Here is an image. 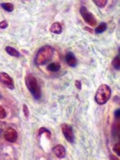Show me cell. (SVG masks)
Masks as SVG:
<instances>
[{
  "instance_id": "obj_1",
  "label": "cell",
  "mask_w": 120,
  "mask_h": 160,
  "mask_svg": "<svg viewBox=\"0 0 120 160\" xmlns=\"http://www.w3.org/2000/svg\"><path fill=\"white\" fill-rule=\"evenodd\" d=\"M55 50L51 46H44L37 52L35 58V62L38 66H43L52 58Z\"/></svg>"
},
{
  "instance_id": "obj_2",
  "label": "cell",
  "mask_w": 120,
  "mask_h": 160,
  "mask_svg": "<svg viewBox=\"0 0 120 160\" xmlns=\"http://www.w3.org/2000/svg\"><path fill=\"white\" fill-rule=\"evenodd\" d=\"M25 83L34 98L36 100H39L42 96V91H41V88L38 83L36 77L31 74H28L25 78Z\"/></svg>"
},
{
  "instance_id": "obj_3",
  "label": "cell",
  "mask_w": 120,
  "mask_h": 160,
  "mask_svg": "<svg viewBox=\"0 0 120 160\" xmlns=\"http://www.w3.org/2000/svg\"><path fill=\"white\" fill-rule=\"evenodd\" d=\"M111 95V89L107 84H101L97 89L95 99L98 105H103L108 102Z\"/></svg>"
},
{
  "instance_id": "obj_4",
  "label": "cell",
  "mask_w": 120,
  "mask_h": 160,
  "mask_svg": "<svg viewBox=\"0 0 120 160\" xmlns=\"http://www.w3.org/2000/svg\"><path fill=\"white\" fill-rule=\"evenodd\" d=\"M80 15L83 18L85 22L91 27H95L97 25V19L92 13L90 12L85 7L80 8Z\"/></svg>"
},
{
  "instance_id": "obj_5",
  "label": "cell",
  "mask_w": 120,
  "mask_h": 160,
  "mask_svg": "<svg viewBox=\"0 0 120 160\" xmlns=\"http://www.w3.org/2000/svg\"><path fill=\"white\" fill-rule=\"evenodd\" d=\"M61 130H62V135L66 140L71 144L75 143V138L72 127L68 123H62L61 124Z\"/></svg>"
},
{
  "instance_id": "obj_6",
  "label": "cell",
  "mask_w": 120,
  "mask_h": 160,
  "mask_svg": "<svg viewBox=\"0 0 120 160\" xmlns=\"http://www.w3.org/2000/svg\"><path fill=\"white\" fill-rule=\"evenodd\" d=\"M0 83H2L10 90H13L15 88L13 78L6 72H0Z\"/></svg>"
},
{
  "instance_id": "obj_7",
  "label": "cell",
  "mask_w": 120,
  "mask_h": 160,
  "mask_svg": "<svg viewBox=\"0 0 120 160\" xmlns=\"http://www.w3.org/2000/svg\"><path fill=\"white\" fill-rule=\"evenodd\" d=\"M3 137L5 140H7L9 142H16L18 138V133L16 130L12 128H8L3 133Z\"/></svg>"
},
{
  "instance_id": "obj_8",
  "label": "cell",
  "mask_w": 120,
  "mask_h": 160,
  "mask_svg": "<svg viewBox=\"0 0 120 160\" xmlns=\"http://www.w3.org/2000/svg\"><path fill=\"white\" fill-rule=\"evenodd\" d=\"M52 151L55 154V156L58 157V158H64L66 157V149L61 144L55 146L52 148Z\"/></svg>"
},
{
  "instance_id": "obj_9",
  "label": "cell",
  "mask_w": 120,
  "mask_h": 160,
  "mask_svg": "<svg viewBox=\"0 0 120 160\" xmlns=\"http://www.w3.org/2000/svg\"><path fill=\"white\" fill-rule=\"evenodd\" d=\"M66 62L71 68H75L77 66V58L72 52H68L65 56Z\"/></svg>"
},
{
  "instance_id": "obj_10",
  "label": "cell",
  "mask_w": 120,
  "mask_h": 160,
  "mask_svg": "<svg viewBox=\"0 0 120 160\" xmlns=\"http://www.w3.org/2000/svg\"><path fill=\"white\" fill-rule=\"evenodd\" d=\"M50 31L53 34H55V35H59L61 34L62 31V28L61 24L58 22H55L51 26V28H50Z\"/></svg>"
},
{
  "instance_id": "obj_11",
  "label": "cell",
  "mask_w": 120,
  "mask_h": 160,
  "mask_svg": "<svg viewBox=\"0 0 120 160\" xmlns=\"http://www.w3.org/2000/svg\"><path fill=\"white\" fill-rule=\"evenodd\" d=\"M6 52L8 53V55H11V56L15 57V58H18L20 56V54L18 51H17L15 48H12V47H10V46H8L6 47L5 48Z\"/></svg>"
},
{
  "instance_id": "obj_12",
  "label": "cell",
  "mask_w": 120,
  "mask_h": 160,
  "mask_svg": "<svg viewBox=\"0 0 120 160\" xmlns=\"http://www.w3.org/2000/svg\"><path fill=\"white\" fill-rule=\"evenodd\" d=\"M61 68V65L58 62H51L48 66L47 69L51 72H58Z\"/></svg>"
},
{
  "instance_id": "obj_13",
  "label": "cell",
  "mask_w": 120,
  "mask_h": 160,
  "mask_svg": "<svg viewBox=\"0 0 120 160\" xmlns=\"http://www.w3.org/2000/svg\"><path fill=\"white\" fill-rule=\"evenodd\" d=\"M107 29H108V24L106 23V22H101L99 25L96 27V28L95 30V32L97 35H99V34L103 33Z\"/></svg>"
},
{
  "instance_id": "obj_14",
  "label": "cell",
  "mask_w": 120,
  "mask_h": 160,
  "mask_svg": "<svg viewBox=\"0 0 120 160\" xmlns=\"http://www.w3.org/2000/svg\"><path fill=\"white\" fill-rule=\"evenodd\" d=\"M42 135H46V136H47V138H48V139H51V132L48 129V128H39V130H38V135L41 136Z\"/></svg>"
},
{
  "instance_id": "obj_15",
  "label": "cell",
  "mask_w": 120,
  "mask_h": 160,
  "mask_svg": "<svg viewBox=\"0 0 120 160\" xmlns=\"http://www.w3.org/2000/svg\"><path fill=\"white\" fill-rule=\"evenodd\" d=\"M118 122L117 123L114 124L112 128V135L115 138H117V137H119V131H120V127H119V122L118 120H117Z\"/></svg>"
},
{
  "instance_id": "obj_16",
  "label": "cell",
  "mask_w": 120,
  "mask_h": 160,
  "mask_svg": "<svg viewBox=\"0 0 120 160\" xmlns=\"http://www.w3.org/2000/svg\"><path fill=\"white\" fill-rule=\"evenodd\" d=\"M1 8L8 12H12L14 10V5L11 2H2L1 3Z\"/></svg>"
},
{
  "instance_id": "obj_17",
  "label": "cell",
  "mask_w": 120,
  "mask_h": 160,
  "mask_svg": "<svg viewBox=\"0 0 120 160\" xmlns=\"http://www.w3.org/2000/svg\"><path fill=\"white\" fill-rule=\"evenodd\" d=\"M112 66L113 68L116 70L120 69V55H119V51H118V54L117 55V56L115 57L112 61Z\"/></svg>"
},
{
  "instance_id": "obj_18",
  "label": "cell",
  "mask_w": 120,
  "mask_h": 160,
  "mask_svg": "<svg viewBox=\"0 0 120 160\" xmlns=\"http://www.w3.org/2000/svg\"><path fill=\"white\" fill-rule=\"evenodd\" d=\"M93 2H95V5H96L97 7H98L99 8H105L108 2L107 0H94Z\"/></svg>"
},
{
  "instance_id": "obj_19",
  "label": "cell",
  "mask_w": 120,
  "mask_h": 160,
  "mask_svg": "<svg viewBox=\"0 0 120 160\" xmlns=\"http://www.w3.org/2000/svg\"><path fill=\"white\" fill-rule=\"evenodd\" d=\"M22 111H23V115L25 116L26 118H28L30 116V111H29V108H28V105L27 104L24 103L22 105Z\"/></svg>"
},
{
  "instance_id": "obj_20",
  "label": "cell",
  "mask_w": 120,
  "mask_h": 160,
  "mask_svg": "<svg viewBox=\"0 0 120 160\" xmlns=\"http://www.w3.org/2000/svg\"><path fill=\"white\" fill-rule=\"evenodd\" d=\"M6 117H7V111L3 107L0 106V119H3Z\"/></svg>"
},
{
  "instance_id": "obj_21",
  "label": "cell",
  "mask_w": 120,
  "mask_h": 160,
  "mask_svg": "<svg viewBox=\"0 0 120 160\" xmlns=\"http://www.w3.org/2000/svg\"><path fill=\"white\" fill-rule=\"evenodd\" d=\"M113 151L116 153L117 155H118V157L120 156V143L119 142L116 143L115 146H114V147H113Z\"/></svg>"
},
{
  "instance_id": "obj_22",
  "label": "cell",
  "mask_w": 120,
  "mask_h": 160,
  "mask_svg": "<svg viewBox=\"0 0 120 160\" xmlns=\"http://www.w3.org/2000/svg\"><path fill=\"white\" fill-rule=\"evenodd\" d=\"M8 27V22L6 20H2L0 22V29H6Z\"/></svg>"
},
{
  "instance_id": "obj_23",
  "label": "cell",
  "mask_w": 120,
  "mask_h": 160,
  "mask_svg": "<svg viewBox=\"0 0 120 160\" xmlns=\"http://www.w3.org/2000/svg\"><path fill=\"white\" fill-rule=\"evenodd\" d=\"M75 85L76 87V88H78V90L82 89V82L80 80H75Z\"/></svg>"
},
{
  "instance_id": "obj_24",
  "label": "cell",
  "mask_w": 120,
  "mask_h": 160,
  "mask_svg": "<svg viewBox=\"0 0 120 160\" xmlns=\"http://www.w3.org/2000/svg\"><path fill=\"white\" fill-rule=\"evenodd\" d=\"M115 118H116V120L119 119V118H120V109L119 108H118V109H117L116 111H115Z\"/></svg>"
},
{
  "instance_id": "obj_25",
  "label": "cell",
  "mask_w": 120,
  "mask_h": 160,
  "mask_svg": "<svg viewBox=\"0 0 120 160\" xmlns=\"http://www.w3.org/2000/svg\"><path fill=\"white\" fill-rule=\"evenodd\" d=\"M2 130L0 128V136H1V135H2Z\"/></svg>"
},
{
  "instance_id": "obj_26",
  "label": "cell",
  "mask_w": 120,
  "mask_h": 160,
  "mask_svg": "<svg viewBox=\"0 0 120 160\" xmlns=\"http://www.w3.org/2000/svg\"><path fill=\"white\" fill-rule=\"evenodd\" d=\"M0 98H1V96H0Z\"/></svg>"
}]
</instances>
